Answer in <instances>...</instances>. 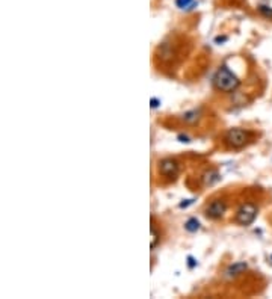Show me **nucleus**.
<instances>
[{
	"mask_svg": "<svg viewBox=\"0 0 272 299\" xmlns=\"http://www.w3.org/2000/svg\"><path fill=\"white\" fill-rule=\"evenodd\" d=\"M239 85H241V80L227 65L219 67L218 71L215 73L213 87L218 91H221L224 94H230V93H235L239 88Z\"/></svg>",
	"mask_w": 272,
	"mask_h": 299,
	"instance_id": "1",
	"label": "nucleus"
},
{
	"mask_svg": "<svg viewBox=\"0 0 272 299\" xmlns=\"http://www.w3.org/2000/svg\"><path fill=\"white\" fill-rule=\"evenodd\" d=\"M257 213H259V208H257L256 204H253V202H244L238 208L236 216H235V221H236V224H239L242 227H248V225H251L256 221Z\"/></svg>",
	"mask_w": 272,
	"mask_h": 299,
	"instance_id": "3",
	"label": "nucleus"
},
{
	"mask_svg": "<svg viewBox=\"0 0 272 299\" xmlns=\"http://www.w3.org/2000/svg\"><path fill=\"white\" fill-rule=\"evenodd\" d=\"M158 240H159V237H158V231H156L154 225H151V248H153V249L156 248Z\"/></svg>",
	"mask_w": 272,
	"mask_h": 299,
	"instance_id": "11",
	"label": "nucleus"
},
{
	"mask_svg": "<svg viewBox=\"0 0 272 299\" xmlns=\"http://www.w3.org/2000/svg\"><path fill=\"white\" fill-rule=\"evenodd\" d=\"M247 269V265L245 263H235V265H231L227 271H225V274L228 275V277H235V275H238V274H241V272H244Z\"/></svg>",
	"mask_w": 272,
	"mask_h": 299,
	"instance_id": "8",
	"label": "nucleus"
},
{
	"mask_svg": "<svg viewBox=\"0 0 272 299\" xmlns=\"http://www.w3.org/2000/svg\"><path fill=\"white\" fill-rule=\"evenodd\" d=\"M176 3L181 9H190L195 5V0H176Z\"/></svg>",
	"mask_w": 272,
	"mask_h": 299,
	"instance_id": "10",
	"label": "nucleus"
},
{
	"mask_svg": "<svg viewBox=\"0 0 272 299\" xmlns=\"http://www.w3.org/2000/svg\"><path fill=\"white\" fill-rule=\"evenodd\" d=\"M225 210H227V204H225L222 199H213V201H210V202L206 205L204 215H206L209 219L216 221V219H221V218L224 216Z\"/></svg>",
	"mask_w": 272,
	"mask_h": 299,
	"instance_id": "4",
	"label": "nucleus"
},
{
	"mask_svg": "<svg viewBox=\"0 0 272 299\" xmlns=\"http://www.w3.org/2000/svg\"><path fill=\"white\" fill-rule=\"evenodd\" d=\"M181 119L186 124H195V122H198V119H200V109H192V110L184 112L181 115Z\"/></svg>",
	"mask_w": 272,
	"mask_h": 299,
	"instance_id": "6",
	"label": "nucleus"
},
{
	"mask_svg": "<svg viewBox=\"0 0 272 299\" xmlns=\"http://www.w3.org/2000/svg\"><path fill=\"white\" fill-rule=\"evenodd\" d=\"M219 174L216 173V171H209V173H206L204 174V177H203V182H204V185L206 186H212V185H215L216 182H219Z\"/></svg>",
	"mask_w": 272,
	"mask_h": 299,
	"instance_id": "7",
	"label": "nucleus"
},
{
	"mask_svg": "<svg viewBox=\"0 0 272 299\" xmlns=\"http://www.w3.org/2000/svg\"><path fill=\"white\" fill-rule=\"evenodd\" d=\"M184 230L189 231V233H195L200 230V222L195 219V218H190L186 224H184Z\"/></svg>",
	"mask_w": 272,
	"mask_h": 299,
	"instance_id": "9",
	"label": "nucleus"
},
{
	"mask_svg": "<svg viewBox=\"0 0 272 299\" xmlns=\"http://www.w3.org/2000/svg\"><path fill=\"white\" fill-rule=\"evenodd\" d=\"M250 136L251 135L247 130L235 127V129L227 130V133L224 135V144L230 150H239V148H244L250 142Z\"/></svg>",
	"mask_w": 272,
	"mask_h": 299,
	"instance_id": "2",
	"label": "nucleus"
},
{
	"mask_svg": "<svg viewBox=\"0 0 272 299\" xmlns=\"http://www.w3.org/2000/svg\"><path fill=\"white\" fill-rule=\"evenodd\" d=\"M159 173L164 177L174 179L179 174V163L173 159H164V160L159 162Z\"/></svg>",
	"mask_w": 272,
	"mask_h": 299,
	"instance_id": "5",
	"label": "nucleus"
},
{
	"mask_svg": "<svg viewBox=\"0 0 272 299\" xmlns=\"http://www.w3.org/2000/svg\"><path fill=\"white\" fill-rule=\"evenodd\" d=\"M151 107H158V99L151 100Z\"/></svg>",
	"mask_w": 272,
	"mask_h": 299,
	"instance_id": "12",
	"label": "nucleus"
}]
</instances>
